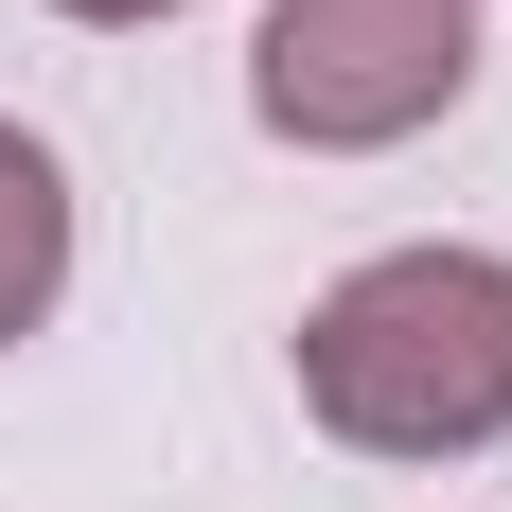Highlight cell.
<instances>
[{
    "instance_id": "1",
    "label": "cell",
    "mask_w": 512,
    "mask_h": 512,
    "mask_svg": "<svg viewBox=\"0 0 512 512\" xmlns=\"http://www.w3.org/2000/svg\"><path fill=\"white\" fill-rule=\"evenodd\" d=\"M301 407L354 460H477L512 442V265L495 248H371L301 301Z\"/></svg>"
},
{
    "instance_id": "2",
    "label": "cell",
    "mask_w": 512,
    "mask_h": 512,
    "mask_svg": "<svg viewBox=\"0 0 512 512\" xmlns=\"http://www.w3.org/2000/svg\"><path fill=\"white\" fill-rule=\"evenodd\" d=\"M477 89V0H265L248 124L301 159H389Z\"/></svg>"
},
{
    "instance_id": "3",
    "label": "cell",
    "mask_w": 512,
    "mask_h": 512,
    "mask_svg": "<svg viewBox=\"0 0 512 512\" xmlns=\"http://www.w3.org/2000/svg\"><path fill=\"white\" fill-rule=\"evenodd\" d=\"M71 301V177H53L36 124H0V354Z\"/></svg>"
},
{
    "instance_id": "4",
    "label": "cell",
    "mask_w": 512,
    "mask_h": 512,
    "mask_svg": "<svg viewBox=\"0 0 512 512\" xmlns=\"http://www.w3.org/2000/svg\"><path fill=\"white\" fill-rule=\"evenodd\" d=\"M53 18H89V36H142V18H177V0H53Z\"/></svg>"
}]
</instances>
